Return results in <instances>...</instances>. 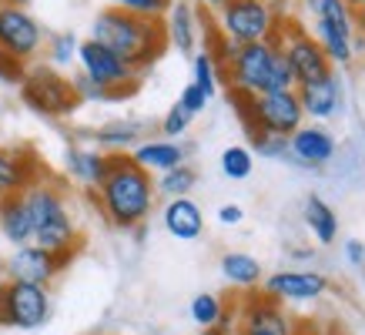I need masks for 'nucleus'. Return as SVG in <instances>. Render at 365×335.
<instances>
[{"label":"nucleus","mask_w":365,"mask_h":335,"mask_svg":"<svg viewBox=\"0 0 365 335\" xmlns=\"http://www.w3.org/2000/svg\"><path fill=\"white\" fill-rule=\"evenodd\" d=\"M195 185H198V171L185 161V165L161 171L158 181H155V191L158 195H165V198H188Z\"/></svg>","instance_id":"nucleus-26"},{"label":"nucleus","mask_w":365,"mask_h":335,"mask_svg":"<svg viewBox=\"0 0 365 335\" xmlns=\"http://www.w3.org/2000/svg\"><path fill=\"white\" fill-rule=\"evenodd\" d=\"M17 88H21V100L34 114H41V118H67L81 104L71 78H64L51 64L27 67V74H24V81Z\"/></svg>","instance_id":"nucleus-6"},{"label":"nucleus","mask_w":365,"mask_h":335,"mask_svg":"<svg viewBox=\"0 0 365 335\" xmlns=\"http://www.w3.org/2000/svg\"><path fill=\"white\" fill-rule=\"evenodd\" d=\"M191 322L201 325V329H215V325L225 319V299L222 295H215V292H201V295H195L191 299Z\"/></svg>","instance_id":"nucleus-28"},{"label":"nucleus","mask_w":365,"mask_h":335,"mask_svg":"<svg viewBox=\"0 0 365 335\" xmlns=\"http://www.w3.org/2000/svg\"><path fill=\"white\" fill-rule=\"evenodd\" d=\"M24 74H27V64H24V61H17V57H11V54H0V81H4V84H21Z\"/></svg>","instance_id":"nucleus-36"},{"label":"nucleus","mask_w":365,"mask_h":335,"mask_svg":"<svg viewBox=\"0 0 365 335\" xmlns=\"http://www.w3.org/2000/svg\"><path fill=\"white\" fill-rule=\"evenodd\" d=\"M78 64H81V74L88 81H94V84H101L104 91H111V98H128V94H134L138 81H141V74H138L131 64H124L114 51H108L104 44L91 41V37L81 41Z\"/></svg>","instance_id":"nucleus-8"},{"label":"nucleus","mask_w":365,"mask_h":335,"mask_svg":"<svg viewBox=\"0 0 365 335\" xmlns=\"http://www.w3.org/2000/svg\"><path fill=\"white\" fill-rule=\"evenodd\" d=\"M67 262L71 258L51 255V252H44V248H37L31 242V245H17L4 258V275H7V282H27V285H44L47 289L64 272Z\"/></svg>","instance_id":"nucleus-12"},{"label":"nucleus","mask_w":365,"mask_h":335,"mask_svg":"<svg viewBox=\"0 0 365 335\" xmlns=\"http://www.w3.org/2000/svg\"><path fill=\"white\" fill-rule=\"evenodd\" d=\"M165 37L178 54H195L201 41V14L191 7L188 0H171L165 14Z\"/></svg>","instance_id":"nucleus-17"},{"label":"nucleus","mask_w":365,"mask_h":335,"mask_svg":"<svg viewBox=\"0 0 365 335\" xmlns=\"http://www.w3.org/2000/svg\"><path fill=\"white\" fill-rule=\"evenodd\" d=\"M201 4H205V7H208V11H218V7H225V4H228V0H201Z\"/></svg>","instance_id":"nucleus-43"},{"label":"nucleus","mask_w":365,"mask_h":335,"mask_svg":"<svg viewBox=\"0 0 365 335\" xmlns=\"http://www.w3.org/2000/svg\"><path fill=\"white\" fill-rule=\"evenodd\" d=\"M0 4H7V7H27L31 0H0Z\"/></svg>","instance_id":"nucleus-45"},{"label":"nucleus","mask_w":365,"mask_h":335,"mask_svg":"<svg viewBox=\"0 0 365 335\" xmlns=\"http://www.w3.org/2000/svg\"><path fill=\"white\" fill-rule=\"evenodd\" d=\"M161 222H165V232L178 242H195L205 232V212L191 198H168Z\"/></svg>","instance_id":"nucleus-19"},{"label":"nucleus","mask_w":365,"mask_h":335,"mask_svg":"<svg viewBox=\"0 0 365 335\" xmlns=\"http://www.w3.org/2000/svg\"><path fill=\"white\" fill-rule=\"evenodd\" d=\"M208 47L218 61L222 81L232 88V94H265V91H292L295 78H292V67H288L278 37L272 41H258V44H232L225 41L218 31H208Z\"/></svg>","instance_id":"nucleus-1"},{"label":"nucleus","mask_w":365,"mask_h":335,"mask_svg":"<svg viewBox=\"0 0 365 335\" xmlns=\"http://www.w3.org/2000/svg\"><path fill=\"white\" fill-rule=\"evenodd\" d=\"M71 84H74V91H78L81 100H114L111 91H104L101 84H94V81H88L84 74H78V78H71Z\"/></svg>","instance_id":"nucleus-35"},{"label":"nucleus","mask_w":365,"mask_h":335,"mask_svg":"<svg viewBox=\"0 0 365 335\" xmlns=\"http://www.w3.org/2000/svg\"><path fill=\"white\" fill-rule=\"evenodd\" d=\"M292 335H319V329H315V325H295Z\"/></svg>","instance_id":"nucleus-40"},{"label":"nucleus","mask_w":365,"mask_h":335,"mask_svg":"<svg viewBox=\"0 0 365 335\" xmlns=\"http://www.w3.org/2000/svg\"><path fill=\"white\" fill-rule=\"evenodd\" d=\"M325 4H329V0H305V7L312 11V17H315V14H319L322 7H325Z\"/></svg>","instance_id":"nucleus-41"},{"label":"nucleus","mask_w":365,"mask_h":335,"mask_svg":"<svg viewBox=\"0 0 365 335\" xmlns=\"http://www.w3.org/2000/svg\"><path fill=\"white\" fill-rule=\"evenodd\" d=\"M222 275L228 285H235V289H242V292L258 289L262 279H265L258 258L245 255V252H228V255H222Z\"/></svg>","instance_id":"nucleus-24"},{"label":"nucleus","mask_w":365,"mask_h":335,"mask_svg":"<svg viewBox=\"0 0 365 335\" xmlns=\"http://www.w3.org/2000/svg\"><path fill=\"white\" fill-rule=\"evenodd\" d=\"M329 292V279L315 268H285L262 279V295L275 302H315Z\"/></svg>","instance_id":"nucleus-13"},{"label":"nucleus","mask_w":365,"mask_h":335,"mask_svg":"<svg viewBox=\"0 0 365 335\" xmlns=\"http://www.w3.org/2000/svg\"><path fill=\"white\" fill-rule=\"evenodd\" d=\"M51 292L27 282H0V329L34 332L51 319Z\"/></svg>","instance_id":"nucleus-7"},{"label":"nucleus","mask_w":365,"mask_h":335,"mask_svg":"<svg viewBox=\"0 0 365 335\" xmlns=\"http://www.w3.org/2000/svg\"><path fill=\"white\" fill-rule=\"evenodd\" d=\"M144 131L148 124L144 121H131V118H121V121H111L94 131V141L104 155H128L134 145L144 141Z\"/></svg>","instance_id":"nucleus-23"},{"label":"nucleus","mask_w":365,"mask_h":335,"mask_svg":"<svg viewBox=\"0 0 365 335\" xmlns=\"http://www.w3.org/2000/svg\"><path fill=\"white\" fill-rule=\"evenodd\" d=\"M238 335H278V332H268V329H255V325H238Z\"/></svg>","instance_id":"nucleus-39"},{"label":"nucleus","mask_w":365,"mask_h":335,"mask_svg":"<svg viewBox=\"0 0 365 335\" xmlns=\"http://www.w3.org/2000/svg\"><path fill=\"white\" fill-rule=\"evenodd\" d=\"M218 222H222L225 228L242 225L245 222V208H242V205H222V208H218Z\"/></svg>","instance_id":"nucleus-38"},{"label":"nucleus","mask_w":365,"mask_h":335,"mask_svg":"<svg viewBox=\"0 0 365 335\" xmlns=\"http://www.w3.org/2000/svg\"><path fill=\"white\" fill-rule=\"evenodd\" d=\"M255 171V158L245 145H232L222 151V175L232 181H245Z\"/></svg>","instance_id":"nucleus-30"},{"label":"nucleus","mask_w":365,"mask_h":335,"mask_svg":"<svg viewBox=\"0 0 365 335\" xmlns=\"http://www.w3.org/2000/svg\"><path fill=\"white\" fill-rule=\"evenodd\" d=\"M315 41L322 44L325 57L335 64H352L355 41H359V27H355V14L345 7L342 0H329L319 14H315Z\"/></svg>","instance_id":"nucleus-10"},{"label":"nucleus","mask_w":365,"mask_h":335,"mask_svg":"<svg viewBox=\"0 0 365 335\" xmlns=\"http://www.w3.org/2000/svg\"><path fill=\"white\" fill-rule=\"evenodd\" d=\"M288 158L305 168L329 165L335 158V134L322 124H302L295 134H288Z\"/></svg>","instance_id":"nucleus-16"},{"label":"nucleus","mask_w":365,"mask_h":335,"mask_svg":"<svg viewBox=\"0 0 365 335\" xmlns=\"http://www.w3.org/2000/svg\"><path fill=\"white\" fill-rule=\"evenodd\" d=\"M345 262L352 268H365V242L349 238V242H345Z\"/></svg>","instance_id":"nucleus-37"},{"label":"nucleus","mask_w":365,"mask_h":335,"mask_svg":"<svg viewBox=\"0 0 365 335\" xmlns=\"http://www.w3.org/2000/svg\"><path fill=\"white\" fill-rule=\"evenodd\" d=\"M178 104H181V108H185V111L191 114V118H198L201 111H205V108H208V98H205V94H201V88L198 84H185V88H181V98H178Z\"/></svg>","instance_id":"nucleus-34"},{"label":"nucleus","mask_w":365,"mask_h":335,"mask_svg":"<svg viewBox=\"0 0 365 335\" xmlns=\"http://www.w3.org/2000/svg\"><path fill=\"white\" fill-rule=\"evenodd\" d=\"M131 161L138 168H144L148 175H161L168 168H178L188 161V148L171 141V138H161V141H141V145H134L131 151Z\"/></svg>","instance_id":"nucleus-18"},{"label":"nucleus","mask_w":365,"mask_h":335,"mask_svg":"<svg viewBox=\"0 0 365 335\" xmlns=\"http://www.w3.org/2000/svg\"><path fill=\"white\" fill-rule=\"evenodd\" d=\"M302 215H305L309 232L319 238L322 245H332L335 238H339V218H335V208L325 198H319V195H309V198H305V208H302Z\"/></svg>","instance_id":"nucleus-25"},{"label":"nucleus","mask_w":365,"mask_h":335,"mask_svg":"<svg viewBox=\"0 0 365 335\" xmlns=\"http://www.w3.org/2000/svg\"><path fill=\"white\" fill-rule=\"evenodd\" d=\"M252 145H255V155L272 158V161H285L288 158V138L285 134L252 131Z\"/></svg>","instance_id":"nucleus-31"},{"label":"nucleus","mask_w":365,"mask_h":335,"mask_svg":"<svg viewBox=\"0 0 365 335\" xmlns=\"http://www.w3.org/2000/svg\"><path fill=\"white\" fill-rule=\"evenodd\" d=\"M278 47H282V54H285L288 67H292L295 88H299V84H312V81L329 78V74L335 71L319 41H315L309 31L295 27V24H288V21L278 24Z\"/></svg>","instance_id":"nucleus-9"},{"label":"nucleus","mask_w":365,"mask_h":335,"mask_svg":"<svg viewBox=\"0 0 365 335\" xmlns=\"http://www.w3.org/2000/svg\"><path fill=\"white\" fill-rule=\"evenodd\" d=\"M64 168L78 185L94 191L101 181H104L108 168H111V155H104L101 148H67Z\"/></svg>","instance_id":"nucleus-20"},{"label":"nucleus","mask_w":365,"mask_h":335,"mask_svg":"<svg viewBox=\"0 0 365 335\" xmlns=\"http://www.w3.org/2000/svg\"><path fill=\"white\" fill-rule=\"evenodd\" d=\"M235 108L242 111V121L248 124V131H272V134H295L305 124V111H302L299 91H265V94H232Z\"/></svg>","instance_id":"nucleus-4"},{"label":"nucleus","mask_w":365,"mask_h":335,"mask_svg":"<svg viewBox=\"0 0 365 335\" xmlns=\"http://www.w3.org/2000/svg\"><path fill=\"white\" fill-rule=\"evenodd\" d=\"M111 7L138 14V17H151V21H165L171 0H111Z\"/></svg>","instance_id":"nucleus-32"},{"label":"nucleus","mask_w":365,"mask_h":335,"mask_svg":"<svg viewBox=\"0 0 365 335\" xmlns=\"http://www.w3.org/2000/svg\"><path fill=\"white\" fill-rule=\"evenodd\" d=\"M78 34H71V31H61L54 34L51 41H47V64L51 67H71V64H78Z\"/></svg>","instance_id":"nucleus-29"},{"label":"nucleus","mask_w":365,"mask_h":335,"mask_svg":"<svg viewBox=\"0 0 365 335\" xmlns=\"http://www.w3.org/2000/svg\"><path fill=\"white\" fill-rule=\"evenodd\" d=\"M41 178H47L44 165L37 161L31 148H0V198L21 195Z\"/></svg>","instance_id":"nucleus-14"},{"label":"nucleus","mask_w":365,"mask_h":335,"mask_svg":"<svg viewBox=\"0 0 365 335\" xmlns=\"http://www.w3.org/2000/svg\"><path fill=\"white\" fill-rule=\"evenodd\" d=\"M155 178L131 161V155H111L108 175L94 188L101 215L114 225V228H128L134 232L138 225L148 222V215L155 208Z\"/></svg>","instance_id":"nucleus-2"},{"label":"nucleus","mask_w":365,"mask_h":335,"mask_svg":"<svg viewBox=\"0 0 365 335\" xmlns=\"http://www.w3.org/2000/svg\"><path fill=\"white\" fill-rule=\"evenodd\" d=\"M44 47V31L34 21L31 11L0 4V54H11L24 64H31Z\"/></svg>","instance_id":"nucleus-11"},{"label":"nucleus","mask_w":365,"mask_h":335,"mask_svg":"<svg viewBox=\"0 0 365 335\" xmlns=\"http://www.w3.org/2000/svg\"><path fill=\"white\" fill-rule=\"evenodd\" d=\"M191 84H198L205 98H215L218 94V84H222V71H218V61L211 51H195L191 54Z\"/></svg>","instance_id":"nucleus-27"},{"label":"nucleus","mask_w":365,"mask_h":335,"mask_svg":"<svg viewBox=\"0 0 365 335\" xmlns=\"http://www.w3.org/2000/svg\"><path fill=\"white\" fill-rule=\"evenodd\" d=\"M292 258H295V262H312V248L309 252H292Z\"/></svg>","instance_id":"nucleus-44"},{"label":"nucleus","mask_w":365,"mask_h":335,"mask_svg":"<svg viewBox=\"0 0 365 335\" xmlns=\"http://www.w3.org/2000/svg\"><path fill=\"white\" fill-rule=\"evenodd\" d=\"M0 272H4V262H0Z\"/></svg>","instance_id":"nucleus-46"},{"label":"nucleus","mask_w":365,"mask_h":335,"mask_svg":"<svg viewBox=\"0 0 365 335\" xmlns=\"http://www.w3.org/2000/svg\"><path fill=\"white\" fill-rule=\"evenodd\" d=\"M238 312H242V325L268 329V332H278V335H292V329H295V322H292L285 315V309H282V302L268 299V295L248 299Z\"/></svg>","instance_id":"nucleus-21"},{"label":"nucleus","mask_w":365,"mask_h":335,"mask_svg":"<svg viewBox=\"0 0 365 335\" xmlns=\"http://www.w3.org/2000/svg\"><path fill=\"white\" fill-rule=\"evenodd\" d=\"M91 41L104 44L108 51L121 57L124 64H131L138 74L148 71L158 57L165 54L168 37L165 21H151V17H138V14L108 7L101 11L91 24Z\"/></svg>","instance_id":"nucleus-3"},{"label":"nucleus","mask_w":365,"mask_h":335,"mask_svg":"<svg viewBox=\"0 0 365 335\" xmlns=\"http://www.w3.org/2000/svg\"><path fill=\"white\" fill-rule=\"evenodd\" d=\"M299 100H302V111L305 118H315V121H332L345 111V91L342 81L335 78V71L329 78L312 81V84H299Z\"/></svg>","instance_id":"nucleus-15"},{"label":"nucleus","mask_w":365,"mask_h":335,"mask_svg":"<svg viewBox=\"0 0 365 335\" xmlns=\"http://www.w3.org/2000/svg\"><path fill=\"white\" fill-rule=\"evenodd\" d=\"M342 4H345V7H349V11H362V7H365V0H342Z\"/></svg>","instance_id":"nucleus-42"},{"label":"nucleus","mask_w":365,"mask_h":335,"mask_svg":"<svg viewBox=\"0 0 365 335\" xmlns=\"http://www.w3.org/2000/svg\"><path fill=\"white\" fill-rule=\"evenodd\" d=\"M218 34L232 44H258L278 37V11L268 0H228L225 7L215 11Z\"/></svg>","instance_id":"nucleus-5"},{"label":"nucleus","mask_w":365,"mask_h":335,"mask_svg":"<svg viewBox=\"0 0 365 335\" xmlns=\"http://www.w3.org/2000/svg\"><path fill=\"white\" fill-rule=\"evenodd\" d=\"M191 121H195V118H191V114L185 111V108H181V104H178V100H175V104L168 108V114H165V118H161V134L175 141V138H181V134L188 131V128H191Z\"/></svg>","instance_id":"nucleus-33"},{"label":"nucleus","mask_w":365,"mask_h":335,"mask_svg":"<svg viewBox=\"0 0 365 335\" xmlns=\"http://www.w3.org/2000/svg\"><path fill=\"white\" fill-rule=\"evenodd\" d=\"M0 234L14 248L34 242V225L31 215H27V205H24V195H4L0 198Z\"/></svg>","instance_id":"nucleus-22"}]
</instances>
